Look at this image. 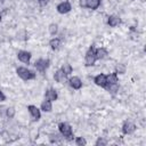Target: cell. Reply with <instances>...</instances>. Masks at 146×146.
<instances>
[{
  "mask_svg": "<svg viewBox=\"0 0 146 146\" xmlns=\"http://www.w3.org/2000/svg\"><path fill=\"white\" fill-rule=\"evenodd\" d=\"M16 75L23 81H31L36 79V73L33 70H30L25 66H17L16 67Z\"/></svg>",
  "mask_w": 146,
  "mask_h": 146,
  "instance_id": "obj_1",
  "label": "cell"
},
{
  "mask_svg": "<svg viewBox=\"0 0 146 146\" xmlns=\"http://www.w3.org/2000/svg\"><path fill=\"white\" fill-rule=\"evenodd\" d=\"M58 128V132L64 137L65 140H72L73 137H74V131H73V128L70 123L65 122V121H60L57 125Z\"/></svg>",
  "mask_w": 146,
  "mask_h": 146,
  "instance_id": "obj_2",
  "label": "cell"
},
{
  "mask_svg": "<svg viewBox=\"0 0 146 146\" xmlns=\"http://www.w3.org/2000/svg\"><path fill=\"white\" fill-rule=\"evenodd\" d=\"M95 48H96L95 44H91L84 54L83 64H84L86 67H92V66H95V64L97 62V58H96V55H95Z\"/></svg>",
  "mask_w": 146,
  "mask_h": 146,
  "instance_id": "obj_3",
  "label": "cell"
},
{
  "mask_svg": "<svg viewBox=\"0 0 146 146\" xmlns=\"http://www.w3.org/2000/svg\"><path fill=\"white\" fill-rule=\"evenodd\" d=\"M50 59L49 58H44V57H40V58H38L34 63H33V66H34V68H35V71L36 72H39V73H41V74H44L47 71H48V68L50 67Z\"/></svg>",
  "mask_w": 146,
  "mask_h": 146,
  "instance_id": "obj_4",
  "label": "cell"
},
{
  "mask_svg": "<svg viewBox=\"0 0 146 146\" xmlns=\"http://www.w3.org/2000/svg\"><path fill=\"white\" fill-rule=\"evenodd\" d=\"M136 130H137V125H136V123H135L132 120H125V121L123 122L122 127H121V131H122V133L125 135V136L132 135Z\"/></svg>",
  "mask_w": 146,
  "mask_h": 146,
  "instance_id": "obj_5",
  "label": "cell"
},
{
  "mask_svg": "<svg viewBox=\"0 0 146 146\" xmlns=\"http://www.w3.org/2000/svg\"><path fill=\"white\" fill-rule=\"evenodd\" d=\"M106 24L112 27V29H115L117 26H120L122 24V18L119 14H111V15H107V19H106Z\"/></svg>",
  "mask_w": 146,
  "mask_h": 146,
  "instance_id": "obj_6",
  "label": "cell"
},
{
  "mask_svg": "<svg viewBox=\"0 0 146 146\" xmlns=\"http://www.w3.org/2000/svg\"><path fill=\"white\" fill-rule=\"evenodd\" d=\"M67 83H68V86H70V88L72 89V90H81L82 89V87H83V82H82V79L80 78V76H78V75H73V76H71L68 80H67Z\"/></svg>",
  "mask_w": 146,
  "mask_h": 146,
  "instance_id": "obj_7",
  "label": "cell"
},
{
  "mask_svg": "<svg viewBox=\"0 0 146 146\" xmlns=\"http://www.w3.org/2000/svg\"><path fill=\"white\" fill-rule=\"evenodd\" d=\"M26 110H27V113H29V115L31 116V119L33 121H39L41 119V110L38 106H35L33 104H30V105H27Z\"/></svg>",
  "mask_w": 146,
  "mask_h": 146,
  "instance_id": "obj_8",
  "label": "cell"
},
{
  "mask_svg": "<svg viewBox=\"0 0 146 146\" xmlns=\"http://www.w3.org/2000/svg\"><path fill=\"white\" fill-rule=\"evenodd\" d=\"M32 52L31 51H29V50H18L17 52H16V57H17V59L21 62V63H23V64H30V62H31V58H32Z\"/></svg>",
  "mask_w": 146,
  "mask_h": 146,
  "instance_id": "obj_9",
  "label": "cell"
},
{
  "mask_svg": "<svg viewBox=\"0 0 146 146\" xmlns=\"http://www.w3.org/2000/svg\"><path fill=\"white\" fill-rule=\"evenodd\" d=\"M71 10H72V3L70 1H63V2L57 3L56 6V11L60 15H66L71 13Z\"/></svg>",
  "mask_w": 146,
  "mask_h": 146,
  "instance_id": "obj_10",
  "label": "cell"
},
{
  "mask_svg": "<svg viewBox=\"0 0 146 146\" xmlns=\"http://www.w3.org/2000/svg\"><path fill=\"white\" fill-rule=\"evenodd\" d=\"M43 96H44V99L50 100V102H52V103L57 102V100H58V97H59V95H58V90L55 89V88H51V87L44 90Z\"/></svg>",
  "mask_w": 146,
  "mask_h": 146,
  "instance_id": "obj_11",
  "label": "cell"
},
{
  "mask_svg": "<svg viewBox=\"0 0 146 146\" xmlns=\"http://www.w3.org/2000/svg\"><path fill=\"white\" fill-rule=\"evenodd\" d=\"M92 81H94V83H95L97 87H99V88H105L106 84H107V78H106V74L100 72V73L96 74V75L92 78Z\"/></svg>",
  "mask_w": 146,
  "mask_h": 146,
  "instance_id": "obj_12",
  "label": "cell"
},
{
  "mask_svg": "<svg viewBox=\"0 0 146 146\" xmlns=\"http://www.w3.org/2000/svg\"><path fill=\"white\" fill-rule=\"evenodd\" d=\"M95 55L97 60H105L110 56V51L105 47H96L95 48Z\"/></svg>",
  "mask_w": 146,
  "mask_h": 146,
  "instance_id": "obj_13",
  "label": "cell"
},
{
  "mask_svg": "<svg viewBox=\"0 0 146 146\" xmlns=\"http://www.w3.org/2000/svg\"><path fill=\"white\" fill-rule=\"evenodd\" d=\"M52 78H54V80H55L57 83H59V84H63V83H65V82L67 81V75H66L60 68L54 71Z\"/></svg>",
  "mask_w": 146,
  "mask_h": 146,
  "instance_id": "obj_14",
  "label": "cell"
},
{
  "mask_svg": "<svg viewBox=\"0 0 146 146\" xmlns=\"http://www.w3.org/2000/svg\"><path fill=\"white\" fill-rule=\"evenodd\" d=\"M120 87L121 86L119 84V82H116V83H107L106 87H105V89H106V91H107L108 95L116 96L120 92Z\"/></svg>",
  "mask_w": 146,
  "mask_h": 146,
  "instance_id": "obj_15",
  "label": "cell"
},
{
  "mask_svg": "<svg viewBox=\"0 0 146 146\" xmlns=\"http://www.w3.org/2000/svg\"><path fill=\"white\" fill-rule=\"evenodd\" d=\"M62 43H63V40L58 36H55V38L49 40V47L54 51H58L62 48Z\"/></svg>",
  "mask_w": 146,
  "mask_h": 146,
  "instance_id": "obj_16",
  "label": "cell"
},
{
  "mask_svg": "<svg viewBox=\"0 0 146 146\" xmlns=\"http://www.w3.org/2000/svg\"><path fill=\"white\" fill-rule=\"evenodd\" d=\"M114 72L117 74V75H124L128 71V66L125 65V63L123 62H116L115 65H114Z\"/></svg>",
  "mask_w": 146,
  "mask_h": 146,
  "instance_id": "obj_17",
  "label": "cell"
},
{
  "mask_svg": "<svg viewBox=\"0 0 146 146\" xmlns=\"http://www.w3.org/2000/svg\"><path fill=\"white\" fill-rule=\"evenodd\" d=\"M47 136H48V140L51 144H59V143H62L64 140V137L59 132H56V131H54V132H51V133H49Z\"/></svg>",
  "mask_w": 146,
  "mask_h": 146,
  "instance_id": "obj_18",
  "label": "cell"
},
{
  "mask_svg": "<svg viewBox=\"0 0 146 146\" xmlns=\"http://www.w3.org/2000/svg\"><path fill=\"white\" fill-rule=\"evenodd\" d=\"M15 39L18 41H26L29 39V31L27 29H19L15 33Z\"/></svg>",
  "mask_w": 146,
  "mask_h": 146,
  "instance_id": "obj_19",
  "label": "cell"
},
{
  "mask_svg": "<svg viewBox=\"0 0 146 146\" xmlns=\"http://www.w3.org/2000/svg\"><path fill=\"white\" fill-rule=\"evenodd\" d=\"M40 110L44 113H51V111L54 110V106H52V102L50 100H47V99H43L40 104Z\"/></svg>",
  "mask_w": 146,
  "mask_h": 146,
  "instance_id": "obj_20",
  "label": "cell"
},
{
  "mask_svg": "<svg viewBox=\"0 0 146 146\" xmlns=\"http://www.w3.org/2000/svg\"><path fill=\"white\" fill-rule=\"evenodd\" d=\"M102 6V0H87V8L91 11L97 10Z\"/></svg>",
  "mask_w": 146,
  "mask_h": 146,
  "instance_id": "obj_21",
  "label": "cell"
},
{
  "mask_svg": "<svg viewBox=\"0 0 146 146\" xmlns=\"http://www.w3.org/2000/svg\"><path fill=\"white\" fill-rule=\"evenodd\" d=\"M60 70L68 76V75H71L72 73H73V71H74V67L72 66V64L71 63H68V62H64L63 64H62V66H60Z\"/></svg>",
  "mask_w": 146,
  "mask_h": 146,
  "instance_id": "obj_22",
  "label": "cell"
},
{
  "mask_svg": "<svg viewBox=\"0 0 146 146\" xmlns=\"http://www.w3.org/2000/svg\"><path fill=\"white\" fill-rule=\"evenodd\" d=\"M47 29H48V33H49L50 35H52V36H56L57 33H58V31H59V26H58V24L55 23V22L50 23Z\"/></svg>",
  "mask_w": 146,
  "mask_h": 146,
  "instance_id": "obj_23",
  "label": "cell"
},
{
  "mask_svg": "<svg viewBox=\"0 0 146 146\" xmlns=\"http://www.w3.org/2000/svg\"><path fill=\"white\" fill-rule=\"evenodd\" d=\"M39 135H40V130L38 128H31L29 129V135L27 137L31 139V140H35L39 138Z\"/></svg>",
  "mask_w": 146,
  "mask_h": 146,
  "instance_id": "obj_24",
  "label": "cell"
},
{
  "mask_svg": "<svg viewBox=\"0 0 146 146\" xmlns=\"http://www.w3.org/2000/svg\"><path fill=\"white\" fill-rule=\"evenodd\" d=\"M106 78H107V83H116L120 81L119 75L115 72H110L108 74H106Z\"/></svg>",
  "mask_w": 146,
  "mask_h": 146,
  "instance_id": "obj_25",
  "label": "cell"
},
{
  "mask_svg": "<svg viewBox=\"0 0 146 146\" xmlns=\"http://www.w3.org/2000/svg\"><path fill=\"white\" fill-rule=\"evenodd\" d=\"M15 116H16V108H15V106H7L6 117L7 119H14Z\"/></svg>",
  "mask_w": 146,
  "mask_h": 146,
  "instance_id": "obj_26",
  "label": "cell"
},
{
  "mask_svg": "<svg viewBox=\"0 0 146 146\" xmlns=\"http://www.w3.org/2000/svg\"><path fill=\"white\" fill-rule=\"evenodd\" d=\"M74 144L78 146H84V145H87V139L83 136H79L74 139Z\"/></svg>",
  "mask_w": 146,
  "mask_h": 146,
  "instance_id": "obj_27",
  "label": "cell"
},
{
  "mask_svg": "<svg viewBox=\"0 0 146 146\" xmlns=\"http://www.w3.org/2000/svg\"><path fill=\"white\" fill-rule=\"evenodd\" d=\"M110 141L106 139V137H97V139H96V141H95V144L97 145V146H105V145H107Z\"/></svg>",
  "mask_w": 146,
  "mask_h": 146,
  "instance_id": "obj_28",
  "label": "cell"
},
{
  "mask_svg": "<svg viewBox=\"0 0 146 146\" xmlns=\"http://www.w3.org/2000/svg\"><path fill=\"white\" fill-rule=\"evenodd\" d=\"M6 111H7V106L6 105H1L0 106V117L1 119H7L6 117Z\"/></svg>",
  "mask_w": 146,
  "mask_h": 146,
  "instance_id": "obj_29",
  "label": "cell"
},
{
  "mask_svg": "<svg viewBox=\"0 0 146 146\" xmlns=\"http://www.w3.org/2000/svg\"><path fill=\"white\" fill-rule=\"evenodd\" d=\"M36 2H38V5L40 6V7H47L49 3H50V0H36Z\"/></svg>",
  "mask_w": 146,
  "mask_h": 146,
  "instance_id": "obj_30",
  "label": "cell"
},
{
  "mask_svg": "<svg viewBox=\"0 0 146 146\" xmlns=\"http://www.w3.org/2000/svg\"><path fill=\"white\" fill-rule=\"evenodd\" d=\"M78 5L81 9L87 8V0H78Z\"/></svg>",
  "mask_w": 146,
  "mask_h": 146,
  "instance_id": "obj_31",
  "label": "cell"
},
{
  "mask_svg": "<svg viewBox=\"0 0 146 146\" xmlns=\"http://www.w3.org/2000/svg\"><path fill=\"white\" fill-rule=\"evenodd\" d=\"M6 99H7V96H6V94L3 92V90H1V89H0V103H3V102H6Z\"/></svg>",
  "mask_w": 146,
  "mask_h": 146,
  "instance_id": "obj_32",
  "label": "cell"
},
{
  "mask_svg": "<svg viewBox=\"0 0 146 146\" xmlns=\"http://www.w3.org/2000/svg\"><path fill=\"white\" fill-rule=\"evenodd\" d=\"M63 1H68V0H59V2H63Z\"/></svg>",
  "mask_w": 146,
  "mask_h": 146,
  "instance_id": "obj_33",
  "label": "cell"
}]
</instances>
